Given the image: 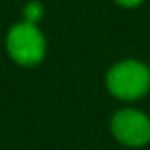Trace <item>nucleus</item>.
Listing matches in <instances>:
<instances>
[{
	"label": "nucleus",
	"mask_w": 150,
	"mask_h": 150,
	"mask_svg": "<svg viewBox=\"0 0 150 150\" xmlns=\"http://www.w3.org/2000/svg\"><path fill=\"white\" fill-rule=\"evenodd\" d=\"M106 88L120 101H137L150 89V69L137 59L120 61L106 74Z\"/></svg>",
	"instance_id": "nucleus-1"
},
{
	"label": "nucleus",
	"mask_w": 150,
	"mask_h": 150,
	"mask_svg": "<svg viewBox=\"0 0 150 150\" xmlns=\"http://www.w3.org/2000/svg\"><path fill=\"white\" fill-rule=\"evenodd\" d=\"M6 50L17 65L34 67L46 55V38L34 23L23 21L8 30Z\"/></svg>",
	"instance_id": "nucleus-2"
},
{
	"label": "nucleus",
	"mask_w": 150,
	"mask_h": 150,
	"mask_svg": "<svg viewBox=\"0 0 150 150\" xmlns=\"http://www.w3.org/2000/svg\"><path fill=\"white\" fill-rule=\"evenodd\" d=\"M110 129L118 143L131 148L150 143V118L135 108L118 110L110 120Z\"/></svg>",
	"instance_id": "nucleus-3"
},
{
	"label": "nucleus",
	"mask_w": 150,
	"mask_h": 150,
	"mask_svg": "<svg viewBox=\"0 0 150 150\" xmlns=\"http://www.w3.org/2000/svg\"><path fill=\"white\" fill-rule=\"evenodd\" d=\"M42 13H44V8H42V4L38 2V0H30V2L25 6V10H23V17H25V21L34 23V25L42 19Z\"/></svg>",
	"instance_id": "nucleus-4"
},
{
	"label": "nucleus",
	"mask_w": 150,
	"mask_h": 150,
	"mask_svg": "<svg viewBox=\"0 0 150 150\" xmlns=\"http://www.w3.org/2000/svg\"><path fill=\"white\" fill-rule=\"evenodd\" d=\"M116 4H120V6H124V8H135V6H139L143 0H114Z\"/></svg>",
	"instance_id": "nucleus-5"
}]
</instances>
